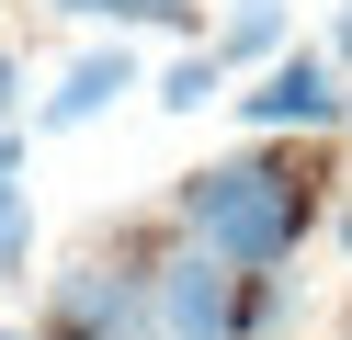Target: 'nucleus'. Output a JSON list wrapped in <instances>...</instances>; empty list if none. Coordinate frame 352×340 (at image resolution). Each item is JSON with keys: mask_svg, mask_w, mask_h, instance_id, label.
I'll return each instance as SVG.
<instances>
[{"mask_svg": "<svg viewBox=\"0 0 352 340\" xmlns=\"http://www.w3.org/2000/svg\"><path fill=\"white\" fill-rule=\"evenodd\" d=\"M318 216H329V159L318 148H273V136L170 181V227L205 238L239 272H296V249L318 238Z\"/></svg>", "mask_w": 352, "mask_h": 340, "instance_id": "f257e3e1", "label": "nucleus"}, {"mask_svg": "<svg viewBox=\"0 0 352 340\" xmlns=\"http://www.w3.org/2000/svg\"><path fill=\"white\" fill-rule=\"evenodd\" d=\"M46 340H160V295H148V249H80L46 272Z\"/></svg>", "mask_w": 352, "mask_h": 340, "instance_id": "f03ea898", "label": "nucleus"}, {"mask_svg": "<svg viewBox=\"0 0 352 340\" xmlns=\"http://www.w3.org/2000/svg\"><path fill=\"white\" fill-rule=\"evenodd\" d=\"M148 295H160V340H239V261L170 227L148 249Z\"/></svg>", "mask_w": 352, "mask_h": 340, "instance_id": "7ed1b4c3", "label": "nucleus"}, {"mask_svg": "<svg viewBox=\"0 0 352 340\" xmlns=\"http://www.w3.org/2000/svg\"><path fill=\"white\" fill-rule=\"evenodd\" d=\"M239 125H250V136H329V125H352V80H341V57L284 45V57L239 91Z\"/></svg>", "mask_w": 352, "mask_h": 340, "instance_id": "20e7f679", "label": "nucleus"}, {"mask_svg": "<svg viewBox=\"0 0 352 340\" xmlns=\"http://www.w3.org/2000/svg\"><path fill=\"white\" fill-rule=\"evenodd\" d=\"M125 91H137V45H91V57H69V80L34 102V136H80V125H102Z\"/></svg>", "mask_w": 352, "mask_h": 340, "instance_id": "39448f33", "label": "nucleus"}, {"mask_svg": "<svg viewBox=\"0 0 352 340\" xmlns=\"http://www.w3.org/2000/svg\"><path fill=\"white\" fill-rule=\"evenodd\" d=\"M216 57H228V68H273L284 57V0H228V23H216Z\"/></svg>", "mask_w": 352, "mask_h": 340, "instance_id": "423d86ee", "label": "nucleus"}, {"mask_svg": "<svg viewBox=\"0 0 352 340\" xmlns=\"http://www.w3.org/2000/svg\"><path fill=\"white\" fill-rule=\"evenodd\" d=\"M296 306H307L296 272H239V340H284V329H296Z\"/></svg>", "mask_w": 352, "mask_h": 340, "instance_id": "0eeeda50", "label": "nucleus"}, {"mask_svg": "<svg viewBox=\"0 0 352 340\" xmlns=\"http://www.w3.org/2000/svg\"><path fill=\"white\" fill-rule=\"evenodd\" d=\"M216 91H228V57H216V45H193V57L160 68V113H205Z\"/></svg>", "mask_w": 352, "mask_h": 340, "instance_id": "6e6552de", "label": "nucleus"}, {"mask_svg": "<svg viewBox=\"0 0 352 340\" xmlns=\"http://www.w3.org/2000/svg\"><path fill=\"white\" fill-rule=\"evenodd\" d=\"M125 23H160V34H193V23H205V0H125Z\"/></svg>", "mask_w": 352, "mask_h": 340, "instance_id": "1a4fd4ad", "label": "nucleus"}, {"mask_svg": "<svg viewBox=\"0 0 352 340\" xmlns=\"http://www.w3.org/2000/svg\"><path fill=\"white\" fill-rule=\"evenodd\" d=\"M0 125H34L23 113V57H0Z\"/></svg>", "mask_w": 352, "mask_h": 340, "instance_id": "9d476101", "label": "nucleus"}, {"mask_svg": "<svg viewBox=\"0 0 352 340\" xmlns=\"http://www.w3.org/2000/svg\"><path fill=\"white\" fill-rule=\"evenodd\" d=\"M69 23H125V0H57Z\"/></svg>", "mask_w": 352, "mask_h": 340, "instance_id": "9b49d317", "label": "nucleus"}, {"mask_svg": "<svg viewBox=\"0 0 352 340\" xmlns=\"http://www.w3.org/2000/svg\"><path fill=\"white\" fill-rule=\"evenodd\" d=\"M329 57H341V68H352V0H341V23H329Z\"/></svg>", "mask_w": 352, "mask_h": 340, "instance_id": "f8f14e48", "label": "nucleus"}, {"mask_svg": "<svg viewBox=\"0 0 352 340\" xmlns=\"http://www.w3.org/2000/svg\"><path fill=\"white\" fill-rule=\"evenodd\" d=\"M0 340H46V329H0Z\"/></svg>", "mask_w": 352, "mask_h": 340, "instance_id": "ddd939ff", "label": "nucleus"}]
</instances>
